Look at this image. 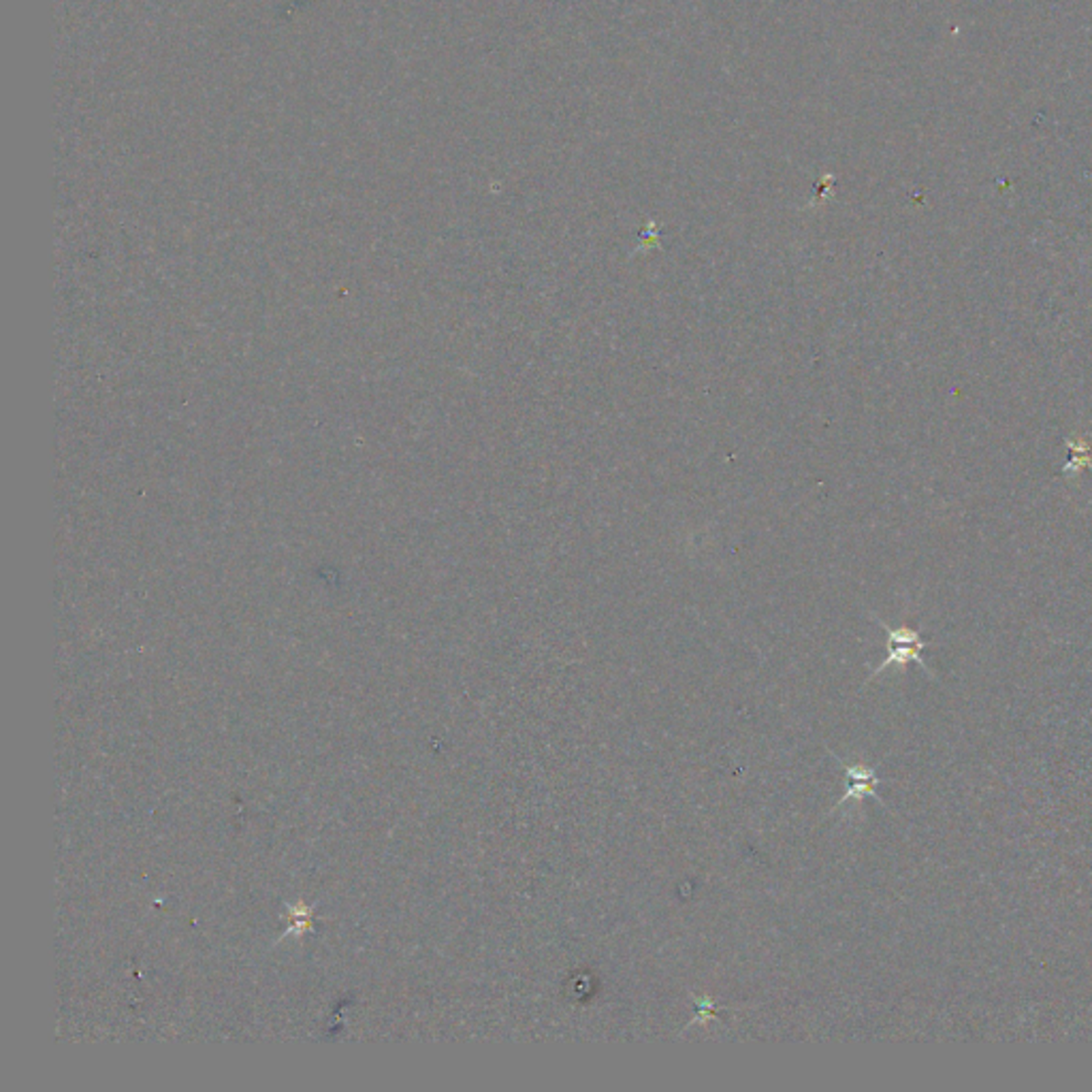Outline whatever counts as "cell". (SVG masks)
Instances as JSON below:
<instances>
[{
  "mask_svg": "<svg viewBox=\"0 0 1092 1092\" xmlns=\"http://www.w3.org/2000/svg\"><path fill=\"white\" fill-rule=\"evenodd\" d=\"M1065 444H1067L1071 457L1067 465L1063 468V476H1076L1080 474L1084 468L1092 470V446L1087 438H1065Z\"/></svg>",
  "mask_w": 1092,
  "mask_h": 1092,
  "instance_id": "3",
  "label": "cell"
},
{
  "mask_svg": "<svg viewBox=\"0 0 1092 1092\" xmlns=\"http://www.w3.org/2000/svg\"><path fill=\"white\" fill-rule=\"evenodd\" d=\"M828 753L838 762V764L843 766L845 777H848V790H845L841 800H838V803L835 806H832L830 816L835 811L841 809L843 805H848L849 800H864V798H869V796L875 798L879 805L885 806V803H883L881 796H879V792H877L879 781H881V779H879V774L875 773V768H869V766H862V764H848V762H845L843 758H838V755L835 751H832V749H828Z\"/></svg>",
  "mask_w": 1092,
  "mask_h": 1092,
  "instance_id": "2",
  "label": "cell"
},
{
  "mask_svg": "<svg viewBox=\"0 0 1092 1092\" xmlns=\"http://www.w3.org/2000/svg\"><path fill=\"white\" fill-rule=\"evenodd\" d=\"M877 623L881 625V628L885 630V634H888V649L890 651H888V657H885L883 662L879 664L873 672H870L867 683L873 681V678L877 675H881L883 670H888L890 665L904 668L909 662H915L924 672H926L928 676H935L933 670L928 668L926 662H924V657H922V649H926L928 643L922 641L920 632H915L911 628H890V625L881 622V619H877Z\"/></svg>",
  "mask_w": 1092,
  "mask_h": 1092,
  "instance_id": "1",
  "label": "cell"
},
{
  "mask_svg": "<svg viewBox=\"0 0 1092 1092\" xmlns=\"http://www.w3.org/2000/svg\"><path fill=\"white\" fill-rule=\"evenodd\" d=\"M691 999H694V1005H696V1018L691 1020V1022L687 1026H685V1029L681 1031V1035H683L685 1031L689 1029V1026L700 1024V1022H710V1020H715V1018L721 1016L719 1007L715 1005V1000L710 999V997H697V994H694V997H691Z\"/></svg>",
  "mask_w": 1092,
  "mask_h": 1092,
  "instance_id": "4",
  "label": "cell"
}]
</instances>
